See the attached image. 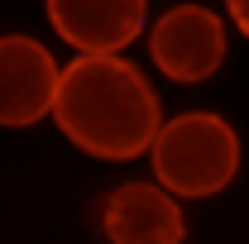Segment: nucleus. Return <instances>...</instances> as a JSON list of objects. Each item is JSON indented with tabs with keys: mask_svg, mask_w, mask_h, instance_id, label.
I'll use <instances>...</instances> for the list:
<instances>
[{
	"mask_svg": "<svg viewBox=\"0 0 249 244\" xmlns=\"http://www.w3.org/2000/svg\"><path fill=\"white\" fill-rule=\"evenodd\" d=\"M53 124L72 149L101 163H129L154 149L163 129V105L144 67L129 58H72L58 77Z\"/></svg>",
	"mask_w": 249,
	"mask_h": 244,
	"instance_id": "f257e3e1",
	"label": "nucleus"
},
{
	"mask_svg": "<svg viewBox=\"0 0 249 244\" xmlns=\"http://www.w3.org/2000/svg\"><path fill=\"white\" fill-rule=\"evenodd\" d=\"M154 182L168 196H216L240 173V134L216 110H187L163 120L154 149Z\"/></svg>",
	"mask_w": 249,
	"mask_h": 244,
	"instance_id": "f03ea898",
	"label": "nucleus"
},
{
	"mask_svg": "<svg viewBox=\"0 0 249 244\" xmlns=\"http://www.w3.org/2000/svg\"><path fill=\"white\" fill-rule=\"evenodd\" d=\"M149 58L168 82H206L225 62V19L206 5H173L149 29Z\"/></svg>",
	"mask_w": 249,
	"mask_h": 244,
	"instance_id": "7ed1b4c3",
	"label": "nucleus"
},
{
	"mask_svg": "<svg viewBox=\"0 0 249 244\" xmlns=\"http://www.w3.org/2000/svg\"><path fill=\"white\" fill-rule=\"evenodd\" d=\"M62 67L29 34H0V124L24 129L53 115Z\"/></svg>",
	"mask_w": 249,
	"mask_h": 244,
	"instance_id": "20e7f679",
	"label": "nucleus"
},
{
	"mask_svg": "<svg viewBox=\"0 0 249 244\" xmlns=\"http://www.w3.org/2000/svg\"><path fill=\"white\" fill-rule=\"evenodd\" d=\"M48 24L77 58H115L124 53L149 19V0H43Z\"/></svg>",
	"mask_w": 249,
	"mask_h": 244,
	"instance_id": "39448f33",
	"label": "nucleus"
},
{
	"mask_svg": "<svg viewBox=\"0 0 249 244\" xmlns=\"http://www.w3.org/2000/svg\"><path fill=\"white\" fill-rule=\"evenodd\" d=\"M101 230L110 244H182L187 220L178 196L158 182H124L101 206Z\"/></svg>",
	"mask_w": 249,
	"mask_h": 244,
	"instance_id": "423d86ee",
	"label": "nucleus"
},
{
	"mask_svg": "<svg viewBox=\"0 0 249 244\" xmlns=\"http://www.w3.org/2000/svg\"><path fill=\"white\" fill-rule=\"evenodd\" d=\"M225 15H230V24L249 38V0H225Z\"/></svg>",
	"mask_w": 249,
	"mask_h": 244,
	"instance_id": "0eeeda50",
	"label": "nucleus"
}]
</instances>
